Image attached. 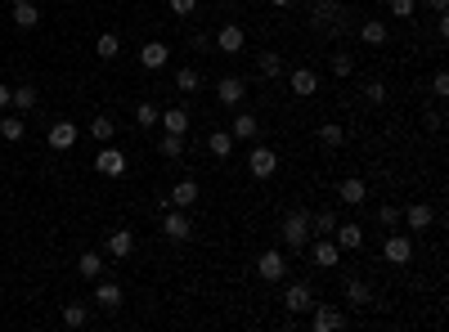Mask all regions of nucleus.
<instances>
[{
	"mask_svg": "<svg viewBox=\"0 0 449 332\" xmlns=\"http://www.w3.org/2000/svg\"><path fill=\"white\" fill-rule=\"evenodd\" d=\"M283 306H288V315H310V306H314L310 283H288V292H283Z\"/></svg>",
	"mask_w": 449,
	"mask_h": 332,
	"instance_id": "nucleus-7",
	"label": "nucleus"
},
{
	"mask_svg": "<svg viewBox=\"0 0 449 332\" xmlns=\"http://www.w3.org/2000/svg\"><path fill=\"white\" fill-rule=\"evenodd\" d=\"M400 220H405L409 229H432L436 216H432V207H427V202H414L409 211H400Z\"/></svg>",
	"mask_w": 449,
	"mask_h": 332,
	"instance_id": "nucleus-20",
	"label": "nucleus"
},
{
	"mask_svg": "<svg viewBox=\"0 0 449 332\" xmlns=\"http://www.w3.org/2000/svg\"><path fill=\"white\" fill-rule=\"evenodd\" d=\"M63 324H68V328H85V306H76V301H72V306H63Z\"/></svg>",
	"mask_w": 449,
	"mask_h": 332,
	"instance_id": "nucleus-38",
	"label": "nucleus"
},
{
	"mask_svg": "<svg viewBox=\"0 0 449 332\" xmlns=\"http://www.w3.org/2000/svg\"><path fill=\"white\" fill-rule=\"evenodd\" d=\"M382 256H387L391 265H409V261H414V243H409V234H387Z\"/></svg>",
	"mask_w": 449,
	"mask_h": 332,
	"instance_id": "nucleus-8",
	"label": "nucleus"
},
{
	"mask_svg": "<svg viewBox=\"0 0 449 332\" xmlns=\"http://www.w3.org/2000/svg\"><path fill=\"white\" fill-rule=\"evenodd\" d=\"M256 274H261L265 283H279V279H288V256H283L279 247L261 252V256H256Z\"/></svg>",
	"mask_w": 449,
	"mask_h": 332,
	"instance_id": "nucleus-3",
	"label": "nucleus"
},
{
	"mask_svg": "<svg viewBox=\"0 0 449 332\" xmlns=\"http://www.w3.org/2000/svg\"><path fill=\"white\" fill-rule=\"evenodd\" d=\"M341 324H346V315H341L337 306H319V301L310 306V328L314 332H337Z\"/></svg>",
	"mask_w": 449,
	"mask_h": 332,
	"instance_id": "nucleus-6",
	"label": "nucleus"
},
{
	"mask_svg": "<svg viewBox=\"0 0 449 332\" xmlns=\"http://www.w3.org/2000/svg\"><path fill=\"white\" fill-rule=\"evenodd\" d=\"M332 72H337V77H350V72H355V59H350V54H332Z\"/></svg>",
	"mask_w": 449,
	"mask_h": 332,
	"instance_id": "nucleus-42",
	"label": "nucleus"
},
{
	"mask_svg": "<svg viewBox=\"0 0 449 332\" xmlns=\"http://www.w3.org/2000/svg\"><path fill=\"white\" fill-rule=\"evenodd\" d=\"M9 5H23V0H9Z\"/></svg>",
	"mask_w": 449,
	"mask_h": 332,
	"instance_id": "nucleus-49",
	"label": "nucleus"
},
{
	"mask_svg": "<svg viewBox=\"0 0 449 332\" xmlns=\"http://www.w3.org/2000/svg\"><path fill=\"white\" fill-rule=\"evenodd\" d=\"M332 234H337V247H341V252L364 247V229H359V225H350V220H346V225L337 220V229H332Z\"/></svg>",
	"mask_w": 449,
	"mask_h": 332,
	"instance_id": "nucleus-18",
	"label": "nucleus"
},
{
	"mask_svg": "<svg viewBox=\"0 0 449 332\" xmlns=\"http://www.w3.org/2000/svg\"><path fill=\"white\" fill-rule=\"evenodd\" d=\"M418 14V0H391V18H414Z\"/></svg>",
	"mask_w": 449,
	"mask_h": 332,
	"instance_id": "nucleus-40",
	"label": "nucleus"
},
{
	"mask_svg": "<svg viewBox=\"0 0 449 332\" xmlns=\"http://www.w3.org/2000/svg\"><path fill=\"white\" fill-rule=\"evenodd\" d=\"M135 126H158V108L153 103H135Z\"/></svg>",
	"mask_w": 449,
	"mask_h": 332,
	"instance_id": "nucleus-39",
	"label": "nucleus"
},
{
	"mask_svg": "<svg viewBox=\"0 0 449 332\" xmlns=\"http://www.w3.org/2000/svg\"><path fill=\"white\" fill-rule=\"evenodd\" d=\"M14 23L23 27V32H32V27L41 23V9H36L32 0H23V5H14Z\"/></svg>",
	"mask_w": 449,
	"mask_h": 332,
	"instance_id": "nucleus-26",
	"label": "nucleus"
},
{
	"mask_svg": "<svg viewBox=\"0 0 449 332\" xmlns=\"http://www.w3.org/2000/svg\"><path fill=\"white\" fill-rule=\"evenodd\" d=\"M288 85H292V94H297V99H310V94L319 90V77H314L310 68H297V72L288 77Z\"/></svg>",
	"mask_w": 449,
	"mask_h": 332,
	"instance_id": "nucleus-16",
	"label": "nucleus"
},
{
	"mask_svg": "<svg viewBox=\"0 0 449 332\" xmlns=\"http://www.w3.org/2000/svg\"><path fill=\"white\" fill-rule=\"evenodd\" d=\"M305 247H310V243H305ZM310 261L319 265V270H332V265L341 261V247H337V243H323V238H314V247H310Z\"/></svg>",
	"mask_w": 449,
	"mask_h": 332,
	"instance_id": "nucleus-13",
	"label": "nucleus"
},
{
	"mask_svg": "<svg viewBox=\"0 0 449 332\" xmlns=\"http://www.w3.org/2000/svg\"><path fill=\"white\" fill-rule=\"evenodd\" d=\"M256 72H261V77H279L283 72V54L279 50H261L256 54Z\"/></svg>",
	"mask_w": 449,
	"mask_h": 332,
	"instance_id": "nucleus-25",
	"label": "nucleus"
},
{
	"mask_svg": "<svg viewBox=\"0 0 449 332\" xmlns=\"http://www.w3.org/2000/svg\"><path fill=\"white\" fill-rule=\"evenodd\" d=\"M135 252V234L130 229H112L108 234V256H130Z\"/></svg>",
	"mask_w": 449,
	"mask_h": 332,
	"instance_id": "nucleus-24",
	"label": "nucleus"
},
{
	"mask_svg": "<svg viewBox=\"0 0 449 332\" xmlns=\"http://www.w3.org/2000/svg\"><path fill=\"white\" fill-rule=\"evenodd\" d=\"M314 135H319V144H323V148H341V139H346V130H341L337 121H323V126L314 130Z\"/></svg>",
	"mask_w": 449,
	"mask_h": 332,
	"instance_id": "nucleus-29",
	"label": "nucleus"
},
{
	"mask_svg": "<svg viewBox=\"0 0 449 332\" xmlns=\"http://www.w3.org/2000/svg\"><path fill=\"white\" fill-rule=\"evenodd\" d=\"M247 171H252L256 180H270L274 171H279V153H274V148H265V144H256L252 153H247Z\"/></svg>",
	"mask_w": 449,
	"mask_h": 332,
	"instance_id": "nucleus-4",
	"label": "nucleus"
},
{
	"mask_svg": "<svg viewBox=\"0 0 449 332\" xmlns=\"http://www.w3.org/2000/svg\"><path fill=\"white\" fill-rule=\"evenodd\" d=\"M76 139H81V130H76L72 121H54L50 126V148H59V153H68Z\"/></svg>",
	"mask_w": 449,
	"mask_h": 332,
	"instance_id": "nucleus-12",
	"label": "nucleus"
},
{
	"mask_svg": "<svg viewBox=\"0 0 449 332\" xmlns=\"http://www.w3.org/2000/svg\"><path fill=\"white\" fill-rule=\"evenodd\" d=\"M359 41L364 45H387V23H382V18H368V23L359 27Z\"/></svg>",
	"mask_w": 449,
	"mask_h": 332,
	"instance_id": "nucleus-27",
	"label": "nucleus"
},
{
	"mask_svg": "<svg viewBox=\"0 0 449 332\" xmlns=\"http://www.w3.org/2000/svg\"><path fill=\"white\" fill-rule=\"evenodd\" d=\"M76 274H81V279H99V274H103V261H99V252H85L81 261H76Z\"/></svg>",
	"mask_w": 449,
	"mask_h": 332,
	"instance_id": "nucleus-32",
	"label": "nucleus"
},
{
	"mask_svg": "<svg viewBox=\"0 0 449 332\" xmlns=\"http://www.w3.org/2000/svg\"><path fill=\"white\" fill-rule=\"evenodd\" d=\"M198 9V0H171V14H180V18H189Z\"/></svg>",
	"mask_w": 449,
	"mask_h": 332,
	"instance_id": "nucleus-45",
	"label": "nucleus"
},
{
	"mask_svg": "<svg viewBox=\"0 0 449 332\" xmlns=\"http://www.w3.org/2000/svg\"><path fill=\"white\" fill-rule=\"evenodd\" d=\"M243 41H247V32L238 23H225L221 32H216V50L221 54H243Z\"/></svg>",
	"mask_w": 449,
	"mask_h": 332,
	"instance_id": "nucleus-11",
	"label": "nucleus"
},
{
	"mask_svg": "<svg viewBox=\"0 0 449 332\" xmlns=\"http://www.w3.org/2000/svg\"><path fill=\"white\" fill-rule=\"evenodd\" d=\"M94 283H99V279H94ZM94 306H99V310H117L121 306V288H117V283H99V288H94Z\"/></svg>",
	"mask_w": 449,
	"mask_h": 332,
	"instance_id": "nucleus-23",
	"label": "nucleus"
},
{
	"mask_svg": "<svg viewBox=\"0 0 449 332\" xmlns=\"http://www.w3.org/2000/svg\"><path fill=\"white\" fill-rule=\"evenodd\" d=\"M0 135H5V139H23L27 135V121L18 117V112H5V117H0Z\"/></svg>",
	"mask_w": 449,
	"mask_h": 332,
	"instance_id": "nucleus-30",
	"label": "nucleus"
},
{
	"mask_svg": "<svg viewBox=\"0 0 449 332\" xmlns=\"http://www.w3.org/2000/svg\"><path fill=\"white\" fill-rule=\"evenodd\" d=\"M378 220L387 225V229H396V225H400V207H391V202H387V207L378 211Z\"/></svg>",
	"mask_w": 449,
	"mask_h": 332,
	"instance_id": "nucleus-43",
	"label": "nucleus"
},
{
	"mask_svg": "<svg viewBox=\"0 0 449 332\" xmlns=\"http://www.w3.org/2000/svg\"><path fill=\"white\" fill-rule=\"evenodd\" d=\"M229 135H234V139H256V135H261V121H256L252 112H238V117L229 121Z\"/></svg>",
	"mask_w": 449,
	"mask_h": 332,
	"instance_id": "nucleus-21",
	"label": "nucleus"
},
{
	"mask_svg": "<svg viewBox=\"0 0 449 332\" xmlns=\"http://www.w3.org/2000/svg\"><path fill=\"white\" fill-rule=\"evenodd\" d=\"M341 292H346V301H350V306H355V310L373 306V288H368L364 279H346V288H341Z\"/></svg>",
	"mask_w": 449,
	"mask_h": 332,
	"instance_id": "nucleus-19",
	"label": "nucleus"
},
{
	"mask_svg": "<svg viewBox=\"0 0 449 332\" xmlns=\"http://www.w3.org/2000/svg\"><path fill=\"white\" fill-rule=\"evenodd\" d=\"M112 130H117V126H112V117H94V121H90V135L99 139V144H108Z\"/></svg>",
	"mask_w": 449,
	"mask_h": 332,
	"instance_id": "nucleus-37",
	"label": "nucleus"
},
{
	"mask_svg": "<svg viewBox=\"0 0 449 332\" xmlns=\"http://www.w3.org/2000/svg\"><path fill=\"white\" fill-rule=\"evenodd\" d=\"M279 229H283V243H288L292 252H305V243H310V211H305V207H292Z\"/></svg>",
	"mask_w": 449,
	"mask_h": 332,
	"instance_id": "nucleus-2",
	"label": "nucleus"
},
{
	"mask_svg": "<svg viewBox=\"0 0 449 332\" xmlns=\"http://www.w3.org/2000/svg\"><path fill=\"white\" fill-rule=\"evenodd\" d=\"M94 50H99V59H117V54H121V41L112 32H103L99 41H94Z\"/></svg>",
	"mask_w": 449,
	"mask_h": 332,
	"instance_id": "nucleus-34",
	"label": "nucleus"
},
{
	"mask_svg": "<svg viewBox=\"0 0 449 332\" xmlns=\"http://www.w3.org/2000/svg\"><path fill=\"white\" fill-rule=\"evenodd\" d=\"M158 126L167 130V135H185V130H189V108H167V112H158Z\"/></svg>",
	"mask_w": 449,
	"mask_h": 332,
	"instance_id": "nucleus-14",
	"label": "nucleus"
},
{
	"mask_svg": "<svg viewBox=\"0 0 449 332\" xmlns=\"http://www.w3.org/2000/svg\"><path fill=\"white\" fill-rule=\"evenodd\" d=\"M167 59H171V45H162V41H149L144 50H139V63H144L149 72H158V68H167Z\"/></svg>",
	"mask_w": 449,
	"mask_h": 332,
	"instance_id": "nucleus-15",
	"label": "nucleus"
},
{
	"mask_svg": "<svg viewBox=\"0 0 449 332\" xmlns=\"http://www.w3.org/2000/svg\"><path fill=\"white\" fill-rule=\"evenodd\" d=\"M432 94H436V99H445V94H449V72H436V77H432Z\"/></svg>",
	"mask_w": 449,
	"mask_h": 332,
	"instance_id": "nucleus-44",
	"label": "nucleus"
},
{
	"mask_svg": "<svg viewBox=\"0 0 449 332\" xmlns=\"http://www.w3.org/2000/svg\"><path fill=\"white\" fill-rule=\"evenodd\" d=\"M9 103H14L18 112L36 108V85H18V90H9Z\"/></svg>",
	"mask_w": 449,
	"mask_h": 332,
	"instance_id": "nucleus-31",
	"label": "nucleus"
},
{
	"mask_svg": "<svg viewBox=\"0 0 449 332\" xmlns=\"http://www.w3.org/2000/svg\"><path fill=\"white\" fill-rule=\"evenodd\" d=\"M94 171H99V175H108V180L126 175V153H121V148H99V157H94Z\"/></svg>",
	"mask_w": 449,
	"mask_h": 332,
	"instance_id": "nucleus-9",
	"label": "nucleus"
},
{
	"mask_svg": "<svg viewBox=\"0 0 449 332\" xmlns=\"http://www.w3.org/2000/svg\"><path fill=\"white\" fill-rule=\"evenodd\" d=\"M158 153H162V157H185V135H162Z\"/></svg>",
	"mask_w": 449,
	"mask_h": 332,
	"instance_id": "nucleus-35",
	"label": "nucleus"
},
{
	"mask_svg": "<svg viewBox=\"0 0 449 332\" xmlns=\"http://www.w3.org/2000/svg\"><path fill=\"white\" fill-rule=\"evenodd\" d=\"M337 198H341V202H346V207H359V202H364V198H368V184H364V180H359V175H350V180H341Z\"/></svg>",
	"mask_w": 449,
	"mask_h": 332,
	"instance_id": "nucleus-17",
	"label": "nucleus"
},
{
	"mask_svg": "<svg viewBox=\"0 0 449 332\" xmlns=\"http://www.w3.org/2000/svg\"><path fill=\"white\" fill-rule=\"evenodd\" d=\"M423 5H427V9H436V14H445V9H449V0H423Z\"/></svg>",
	"mask_w": 449,
	"mask_h": 332,
	"instance_id": "nucleus-46",
	"label": "nucleus"
},
{
	"mask_svg": "<svg viewBox=\"0 0 449 332\" xmlns=\"http://www.w3.org/2000/svg\"><path fill=\"white\" fill-rule=\"evenodd\" d=\"M216 99H221L225 108H238V103L247 99V81L243 77H221V85H216Z\"/></svg>",
	"mask_w": 449,
	"mask_h": 332,
	"instance_id": "nucleus-10",
	"label": "nucleus"
},
{
	"mask_svg": "<svg viewBox=\"0 0 449 332\" xmlns=\"http://www.w3.org/2000/svg\"><path fill=\"white\" fill-rule=\"evenodd\" d=\"M270 5H274V9H288V5H292V0H270Z\"/></svg>",
	"mask_w": 449,
	"mask_h": 332,
	"instance_id": "nucleus-48",
	"label": "nucleus"
},
{
	"mask_svg": "<svg viewBox=\"0 0 449 332\" xmlns=\"http://www.w3.org/2000/svg\"><path fill=\"white\" fill-rule=\"evenodd\" d=\"M310 229L314 234H332V229H337V216H332V211H314L310 216Z\"/></svg>",
	"mask_w": 449,
	"mask_h": 332,
	"instance_id": "nucleus-36",
	"label": "nucleus"
},
{
	"mask_svg": "<svg viewBox=\"0 0 449 332\" xmlns=\"http://www.w3.org/2000/svg\"><path fill=\"white\" fill-rule=\"evenodd\" d=\"M0 108H9V85H0Z\"/></svg>",
	"mask_w": 449,
	"mask_h": 332,
	"instance_id": "nucleus-47",
	"label": "nucleus"
},
{
	"mask_svg": "<svg viewBox=\"0 0 449 332\" xmlns=\"http://www.w3.org/2000/svg\"><path fill=\"white\" fill-rule=\"evenodd\" d=\"M364 99L368 103H387V81H368L364 85Z\"/></svg>",
	"mask_w": 449,
	"mask_h": 332,
	"instance_id": "nucleus-41",
	"label": "nucleus"
},
{
	"mask_svg": "<svg viewBox=\"0 0 449 332\" xmlns=\"http://www.w3.org/2000/svg\"><path fill=\"white\" fill-rule=\"evenodd\" d=\"M207 148H212V157H229L234 153V135H229V130H212V135H207Z\"/></svg>",
	"mask_w": 449,
	"mask_h": 332,
	"instance_id": "nucleus-28",
	"label": "nucleus"
},
{
	"mask_svg": "<svg viewBox=\"0 0 449 332\" xmlns=\"http://www.w3.org/2000/svg\"><path fill=\"white\" fill-rule=\"evenodd\" d=\"M310 27L323 36H341L346 32V9H341V0H314L310 5Z\"/></svg>",
	"mask_w": 449,
	"mask_h": 332,
	"instance_id": "nucleus-1",
	"label": "nucleus"
},
{
	"mask_svg": "<svg viewBox=\"0 0 449 332\" xmlns=\"http://www.w3.org/2000/svg\"><path fill=\"white\" fill-rule=\"evenodd\" d=\"M198 85H203V77H198L194 68H180V72H176V90H180V94H194Z\"/></svg>",
	"mask_w": 449,
	"mask_h": 332,
	"instance_id": "nucleus-33",
	"label": "nucleus"
},
{
	"mask_svg": "<svg viewBox=\"0 0 449 332\" xmlns=\"http://www.w3.org/2000/svg\"><path fill=\"white\" fill-rule=\"evenodd\" d=\"M162 234H167L171 243H185L189 234H194V220L185 216V207H167V220H162Z\"/></svg>",
	"mask_w": 449,
	"mask_h": 332,
	"instance_id": "nucleus-5",
	"label": "nucleus"
},
{
	"mask_svg": "<svg viewBox=\"0 0 449 332\" xmlns=\"http://www.w3.org/2000/svg\"><path fill=\"white\" fill-rule=\"evenodd\" d=\"M167 198H171V207H194L203 193H198L194 180H180V184H171V193H167Z\"/></svg>",
	"mask_w": 449,
	"mask_h": 332,
	"instance_id": "nucleus-22",
	"label": "nucleus"
}]
</instances>
